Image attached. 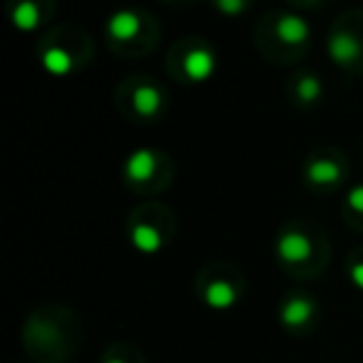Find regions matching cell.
Masks as SVG:
<instances>
[{
    "label": "cell",
    "mask_w": 363,
    "mask_h": 363,
    "mask_svg": "<svg viewBox=\"0 0 363 363\" xmlns=\"http://www.w3.org/2000/svg\"><path fill=\"white\" fill-rule=\"evenodd\" d=\"M277 254L289 264H301L306 259H311L313 244L306 234L301 232H284L277 242Z\"/></svg>",
    "instance_id": "1"
},
{
    "label": "cell",
    "mask_w": 363,
    "mask_h": 363,
    "mask_svg": "<svg viewBox=\"0 0 363 363\" xmlns=\"http://www.w3.org/2000/svg\"><path fill=\"white\" fill-rule=\"evenodd\" d=\"M328 55H331V60L336 62V65L348 67L358 60V55H361V45H358V40L351 35V33L336 30L331 35V40H328Z\"/></svg>",
    "instance_id": "2"
},
{
    "label": "cell",
    "mask_w": 363,
    "mask_h": 363,
    "mask_svg": "<svg viewBox=\"0 0 363 363\" xmlns=\"http://www.w3.org/2000/svg\"><path fill=\"white\" fill-rule=\"evenodd\" d=\"M184 75L192 82H204L214 75L217 70V62H214V55L207 50V48H194L187 57H184Z\"/></svg>",
    "instance_id": "3"
},
{
    "label": "cell",
    "mask_w": 363,
    "mask_h": 363,
    "mask_svg": "<svg viewBox=\"0 0 363 363\" xmlns=\"http://www.w3.org/2000/svg\"><path fill=\"white\" fill-rule=\"evenodd\" d=\"M277 35L281 38L286 45H303L311 35V28L296 13H284L277 21Z\"/></svg>",
    "instance_id": "4"
},
{
    "label": "cell",
    "mask_w": 363,
    "mask_h": 363,
    "mask_svg": "<svg viewBox=\"0 0 363 363\" xmlns=\"http://www.w3.org/2000/svg\"><path fill=\"white\" fill-rule=\"evenodd\" d=\"M157 169V157L152 150H137L127 157L125 162V177L132 182H147Z\"/></svg>",
    "instance_id": "5"
},
{
    "label": "cell",
    "mask_w": 363,
    "mask_h": 363,
    "mask_svg": "<svg viewBox=\"0 0 363 363\" xmlns=\"http://www.w3.org/2000/svg\"><path fill=\"white\" fill-rule=\"evenodd\" d=\"M313 311H316V306L311 303V298L294 296L281 306V323L289 328H298V326H303V323L311 321Z\"/></svg>",
    "instance_id": "6"
},
{
    "label": "cell",
    "mask_w": 363,
    "mask_h": 363,
    "mask_svg": "<svg viewBox=\"0 0 363 363\" xmlns=\"http://www.w3.org/2000/svg\"><path fill=\"white\" fill-rule=\"evenodd\" d=\"M107 33L115 40H132L140 33V16L132 11H117L115 16L107 21Z\"/></svg>",
    "instance_id": "7"
},
{
    "label": "cell",
    "mask_w": 363,
    "mask_h": 363,
    "mask_svg": "<svg viewBox=\"0 0 363 363\" xmlns=\"http://www.w3.org/2000/svg\"><path fill=\"white\" fill-rule=\"evenodd\" d=\"M204 301L212 308H219V311L232 308L237 303V289L227 281H212L204 291Z\"/></svg>",
    "instance_id": "8"
},
{
    "label": "cell",
    "mask_w": 363,
    "mask_h": 363,
    "mask_svg": "<svg viewBox=\"0 0 363 363\" xmlns=\"http://www.w3.org/2000/svg\"><path fill=\"white\" fill-rule=\"evenodd\" d=\"M306 179L313 182V184H336L341 179V169H338L336 162L331 160H313L308 162L306 167Z\"/></svg>",
    "instance_id": "9"
},
{
    "label": "cell",
    "mask_w": 363,
    "mask_h": 363,
    "mask_svg": "<svg viewBox=\"0 0 363 363\" xmlns=\"http://www.w3.org/2000/svg\"><path fill=\"white\" fill-rule=\"evenodd\" d=\"M132 247L142 254H155L162 247V237L150 224H135L132 227Z\"/></svg>",
    "instance_id": "10"
},
{
    "label": "cell",
    "mask_w": 363,
    "mask_h": 363,
    "mask_svg": "<svg viewBox=\"0 0 363 363\" xmlns=\"http://www.w3.org/2000/svg\"><path fill=\"white\" fill-rule=\"evenodd\" d=\"M132 105L135 110L140 112L142 117H155L160 112V105H162V95L157 87L152 85H142L135 90V97H132Z\"/></svg>",
    "instance_id": "11"
},
{
    "label": "cell",
    "mask_w": 363,
    "mask_h": 363,
    "mask_svg": "<svg viewBox=\"0 0 363 363\" xmlns=\"http://www.w3.org/2000/svg\"><path fill=\"white\" fill-rule=\"evenodd\" d=\"M40 62L50 75H57V77H65L67 72L72 70V57L67 55L62 48H48V50L43 52Z\"/></svg>",
    "instance_id": "12"
},
{
    "label": "cell",
    "mask_w": 363,
    "mask_h": 363,
    "mask_svg": "<svg viewBox=\"0 0 363 363\" xmlns=\"http://www.w3.org/2000/svg\"><path fill=\"white\" fill-rule=\"evenodd\" d=\"M13 26L21 33H33L40 26V11H38L35 3H18L13 8Z\"/></svg>",
    "instance_id": "13"
},
{
    "label": "cell",
    "mask_w": 363,
    "mask_h": 363,
    "mask_svg": "<svg viewBox=\"0 0 363 363\" xmlns=\"http://www.w3.org/2000/svg\"><path fill=\"white\" fill-rule=\"evenodd\" d=\"M296 90H298V97H301L303 102H313V100H318V95H321V80H318V77L306 75V77L298 80Z\"/></svg>",
    "instance_id": "14"
},
{
    "label": "cell",
    "mask_w": 363,
    "mask_h": 363,
    "mask_svg": "<svg viewBox=\"0 0 363 363\" xmlns=\"http://www.w3.org/2000/svg\"><path fill=\"white\" fill-rule=\"evenodd\" d=\"M214 6H217V11H222L224 16H237V13L244 11V0H214Z\"/></svg>",
    "instance_id": "15"
},
{
    "label": "cell",
    "mask_w": 363,
    "mask_h": 363,
    "mask_svg": "<svg viewBox=\"0 0 363 363\" xmlns=\"http://www.w3.org/2000/svg\"><path fill=\"white\" fill-rule=\"evenodd\" d=\"M348 207H351L353 212L363 214V184L361 187H353L351 192H348Z\"/></svg>",
    "instance_id": "16"
},
{
    "label": "cell",
    "mask_w": 363,
    "mask_h": 363,
    "mask_svg": "<svg viewBox=\"0 0 363 363\" xmlns=\"http://www.w3.org/2000/svg\"><path fill=\"white\" fill-rule=\"evenodd\" d=\"M351 281H353V286H358L363 291V262L351 267Z\"/></svg>",
    "instance_id": "17"
},
{
    "label": "cell",
    "mask_w": 363,
    "mask_h": 363,
    "mask_svg": "<svg viewBox=\"0 0 363 363\" xmlns=\"http://www.w3.org/2000/svg\"><path fill=\"white\" fill-rule=\"evenodd\" d=\"M105 363H125V361H120V358H110V361H105Z\"/></svg>",
    "instance_id": "18"
}]
</instances>
